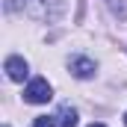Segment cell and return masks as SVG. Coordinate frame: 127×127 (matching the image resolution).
<instances>
[{"label":"cell","instance_id":"cell-6","mask_svg":"<svg viewBox=\"0 0 127 127\" xmlns=\"http://www.w3.org/2000/svg\"><path fill=\"white\" fill-rule=\"evenodd\" d=\"M32 127H59V124H56V115H38Z\"/></svg>","mask_w":127,"mask_h":127},{"label":"cell","instance_id":"cell-1","mask_svg":"<svg viewBox=\"0 0 127 127\" xmlns=\"http://www.w3.org/2000/svg\"><path fill=\"white\" fill-rule=\"evenodd\" d=\"M53 97V86L44 80V77H32L24 89V100L27 103H47Z\"/></svg>","mask_w":127,"mask_h":127},{"label":"cell","instance_id":"cell-4","mask_svg":"<svg viewBox=\"0 0 127 127\" xmlns=\"http://www.w3.org/2000/svg\"><path fill=\"white\" fill-rule=\"evenodd\" d=\"M56 124L59 127H77V109L68 106V103H62L56 109Z\"/></svg>","mask_w":127,"mask_h":127},{"label":"cell","instance_id":"cell-3","mask_svg":"<svg viewBox=\"0 0 127 127\" xmlns=\"http://www.w3.org/2000/svg\"><path fill=\"white\" fill-rule=\"evenodd\" d=\"M3 71H6V77H9V80L21 83V80L27 77L30 65H27V59H24V56H6V62H3Z\"/></svg>","mask_w":127,"mask_h":127},{"label":"cell","instance_id":"cell-9","mask_svg":"<svg viewBox=\"0 0 127 127\" xmlns=\"http://www.w3.org/2000/svg\"><path fill=\"white\" fill-rule=\"evenodd\" d=\"M3 127H9V124H3Z\"/></svg>","mask_w":127,"mask_h":127},{"label":"cell","instance_id":"cell-8","mask_svg":"<svg viewBox=\"0 0 127 127\" xmlns=\"http://www.w3.org/2000/svg\"><path fill=\"white\" fill-rule=\"evenodd\" d=\"M124 124H127V112H124Z\"/></svg>","mask_w":127,"mask_h":127},{"label":"cell","instance_id":"cell-7","mask_svg":"<svg viewBox=\"0 0 127 127\" xmlns=\"http://www.w3.org/2000/svg\"><path fill=\"white\" fill-rule=\"evenodd\" d=\"M89 127H103V124H89Z\"/></svg>","mask_w":127,"mask_h":127},{"label":"cell","instance_id":"cell-5","mask_svg":"<svg viewBox=\"0 0 127 127\" xmlns=\"http://www.w3.org/2000/svg\"><path fill=\"white\" fill-rule=\"evenodd\" d=\"M106 6H109V12H112L115 18L127 21V0H106Z\"/></svg>","mask_w":127,"mask_h":127},{"label":"cell","instance_id":"cell-2","mask_svg":"<svg viewBox=\"0 0 127 127\" xmlns=\"http://www.w3.org/2000/svg\"><path fill=\"white\" fill-rule=\"evenodd\" d=\"M68 71H71L77 80H89V77L97 74V62L89 59V56H71V59H68Z\"/></svg>","mask_w":127,"mask_h":127}]
</instances>
